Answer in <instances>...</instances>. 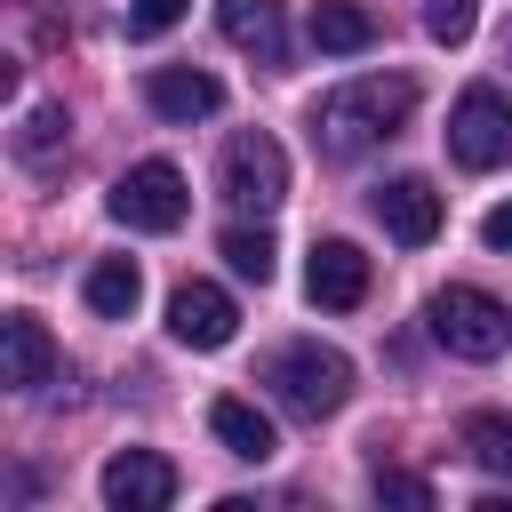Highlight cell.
I'll return each instance as SVG.
<instances>
[{
	"label": "cell",
	"mask_w": 512,
	"mask_h": 512,
	"mask_svg": "<svg viewBox=\"0 0 512 512\" xmlns=\"http://www.w3.org/2000/svg\"><path fill=\"white\" fill-rule=\"evenodd\" d=\"M408 112H416V80L408 72H360V80H344V88H328L312 104V144L328 160H352V152L384 144Z\"/></svg>",
	"instance_id": "1"
},
{
	"label": "cell",
	"mask_w": 512,
	"mask_h": 512,
	"mask_svg": "<svg viewBox=\"0 0 512 512\" xmlns=\"http://www.w3.org/2000/svg\"><path fill=\"white\" fill-rule=\"evenodd\" d=\"M264 384H272V400H280L288 416L320 424V416H336V408L352 400V360H344L336 344H280V352L264 360Z\"/></svg>",
	"instance_id": "2"
},
{
	"label": "cell",
	"mask_w": 512,
	"mask_h": 512,
	"mask_svg": "<svg viewBox=\"0 0 512 512\" xmlns=\"http://www.w3.org/2000/svg\"><path fill=\"white\" fill-rule=\"evenodd\" d=\"M424 320H432L440 352H456V360H496L512 344V304H496L488 288H464V280H448L424 304Z\"/></svg>",
	"instance_id": "3"
},
{
	"label": "cell",
	"mask_w": 512,
	"mask_h": 512,
	"mask_svg": "<svg viewBox=\"0 0 512 512\" xmlns=\"http://www.w3.org/2000/svg\"><path fill=\"white\" fill-rule=\"evenodd\" d=\"M216 184H224V200H232L240 216H272V208L288 200V152H280L264 128H240V136L224 144Z\"/></svg>",
	"instance_id": "4"
},
{
	"label": "cell",
	"mask_w": 512,
	"mask_h": 512,
	"mask_svg": "<svg viewBox=\"0 0 512 512\" xmlns=\"http://www.w3.org/2000/svg\"><path fill=\"white\" fill-rule=\"evenodd\" d=\"M112 216L128 232H176L192 216V192H184V168L176 160H136L120 184H112Z\"/></svg>",
	"instance_id": "5"
},
{
	"label": "cell",
	"mask_w": 512,
	"mask_h": 512,
	"mask_svg": "<svg viewBox=\"0 0 512 512\" xmlns=\"http://www.w3.org/2000/svg\"><path fill=\"white\" fill-rule=\"evenodd\" d=\"M448 152H456V168H504L512 160V96L464 88L456 112H448Z\"/></svg>",
	"instance_id": "6"
},
{
	"label": "cell",
	"mask_w": 512,
	"mask_h": 512,
	"mask_svg": "<svg viewBox=\"0 0 512 512\" xmlns=\"http://www.w3.org/2000/svg\"><path fill=\"white\" fill-rule=\"evenodd\" d=\"M232 328H240V304H232L216 280H184V288L168 296V336H176V344H192V352H224Z\"/></svg>",
	"instance_id": "7"
},
{
	"label": "cell",
	"mask_w": 512,
	"mask_h": 512,
	"mask_svg": "<svg viewBox=\"0 0 512 512\" xmlns=\"http://www.w3.org/2000/svg\"><path fill=\"white\" fill-rule=\"evenodd\" d=\"M96 488H104L112 512H168V504H176V464L152 456V448H120Z\"/></svg>",
	"instance_id": "8"
},
{
	"label": "cell",
	"mask_w": 512,
	"mask_h": 512,
	"mask_svg": "<svg viewBox=\"0 0 512 512\" xmlns=\"http://www.w3.org/2000/svg\"><path fill=\"white\" fill-rule=\"evenodd\" d=\"M144 104H152L160 120L192 128V120L224 112V80H216V72H200V64H160V72L144 80Z\"/></svg>",
	"instance_id": "9"
},
{
	"label": "cell",
	"mask_w": 512,
	"mask_h": 512,
	"mask_svg": "<svg viewBox=\"0 0 512 512\" xmlns=\"http://www.w3.org/2000/svg\"><path fill=\"white\" fill-rule=\"evenodd\" d=\"M368 208H376V224H384L400 248H424V240L440 232V192H432L424 176H392V184H376Z\"/></svg>",
	"instance_id": "10"
},
{
	"label": "cell",
	"mask_w": 512,
	"mask_h": 512,
	"mask_svg": "<svg viewBox=\"0 0 512 512\" xmlns=\"http://www.w3.org/2000/svg\"><path fill=\"white\" fill-rule=\"evenodd\" d=\"M304 288L320 312H352L368 296V256L352 240H312V264H304Z\"/></svg>",
	"instance_id": "11"
},
{
	"label": "cell",
	"mask_w": 512,
	"mask_h": 512,
	"mask_svg": "<svg viewBox=\"0 0 512 512\" xmlns=\"http://www.w3.org/2000/svg\"><path fill=\"white\" fill-rule=\"evenodd\" d=\"M216 24H224V40L248 48L256 64H280V56H288V16H280V0H216Z\"/></svg>",
	"instance_id": "12"
},
{
	"label": "cell",
	"mask_w": 512,
	"mask_h": 512,
	"mask_svg": "<svg viewBox=\"0 0 512 512\" xmlns=\"http://www.w3.org/2000/svg\"><path fill=\"white\" fill-rule=\"evenodd\" d=\"M0 344H8V384H16V392H40V384L56 376V344H48V328H40L32 312H8V320H0Z\"/></svg>",
	"instance_id": "13"
},
{
	"label": "cell",
	"mask_w": 512,
	"mask_h": 512,
	"mask_svg": "<svg viewBox=\"0 0 512 512\" xmlns=\"http://www.w3.org/2000/svg\"><path fill=\"white\" fill-rule=\"evenodd\" d=\"M208 432H216L224 456H240V464H264V456L280 448V432H272V416H264L256 400H216V408H208Z\"/></svg>",
	"instance_id": "14"
},
{
	"label": "cell",
	"mask_w": 512,
	"mask_h": 512,
	"mask_svg": "<svg viewBox=\"0 0 512 512\" xmlns=\"http://www.w3.org/2000/svg\"><path fill=\"white\" fill-rule=\"evenodd\" d=\"M312 48L320 56H360V48H376V16L360 0H320L312 8Z\"/></svg>",
	"instance_id": "15"
},
{
	"label": "cell",
	"mask_w": 512,
	"mask_h": 512,
	"mask_svg": "<svg viewBox=\"0 0 512 512\" xmlns=\"http://www.w3.org/2000/svg\"><path fill=\"white\" fill-rule=\"evenodd\" d=\"M80 296H88V312H96V320H128V312H136V296H144V272H136L128 256H96Z\"/></svg>",
	"instance_id": "16"
},
{
	"label": "cell",
	"mask_w": 512,
	"mask_h": 512,
	"mask_svg": "<svg viewBox=\"0 0 512 512\" xmlns=\"http://www.w3.org/2000/svg\"><path fill=\"white\" fill-rule=\"evenodd\" d=\"M456 440H464V456H472L480 472H496V480H512V416H496V408H472Z\"/></svg>",
	"instance_id": "17"
},
{
	"label": "cell",
	"mask_w": 512,
	"mask_h": 512,
	"mask_svg": "<svg viewBox=\"0 0 512 512\" xmlns=\"http://www.w3.org/2000/svg\"><path fill=\"white\" fill-rule=\"evenodd\" d=\"M216 256H224L240 280H256V288H264V280H272V232H264V216H256V224H232V232L216 240Z\"/></svg>",
	"instance_id": "18"
},
{
	"label": "cell",
	"mask_w": 512,
	"mask_h": 512,
	"mask_svg": "<svg viewBox=\"0 0 512 512\" xmlns=\"http://www.w3.org/2000/svg\"><path fill=\"white\" fill-rule=\"evenodd\" d=\"M64 104H32L24 112V128H16V160H32V168H48L56 160V144H64Z\"/></svg>",
	"instance_id": "19"
},
{
	"label": "cell",
	"mask_w": 512,
	"mask_h": 512,
	"mask_svg": "<svg viewBox=\"0 0 512 512\" xmlns=\"http://www.w3.org/2000/svg\"><path fill=\"white\" fill-rule=\"evenodd\" d=\"M424 32L440 48H464L472 40V0H424Z\"/></svg>",
	"instance_id": "20"
},
{
	"label": "cell",
	"mask_w": 512,
	"mask_h": 512,
	"mask_svg": "<svg viewBox=\"0 0 512 512\" xmlns=\"http://www.w3.org/2000/svg\"><path fill=\"white\" fill-rule=\"evenodd\" d=\"M184 8H192V0H128V40H152V32L184 24Z\"/></svg>",
	"instance_id": "21"
},
{
	"label": "cell",
	"mask_w": 512,
	"mask_h": 512,
	"mask_svg": "<svg viewBox=\"0 0 512 512\" xmlns=\"http://www.w3.org/2000/svg\"><path fill=\"white\" fill-rule=\"evenodd\" d=\"M376 504H408V512H424V504H432V480H416V472H376Z\"/></svg>",
	"instance_id": "22"
},
{
	"label": "cell",
	"mask_w": 512,
	"mask_h": 512,
	"mask_svg": "<svg viewBox=\"0 0 512 512\" xmlns=\"http://www.w3.org/2000/svg\"><path fill=\"white\" fill-rule=\"evenodd\" d=\"M480 240H488V248H512V200H504V208H488V216H480Z\"/></svg>",
	"instance_id": "23"
},
{
	"label": "cell",
	"mask_w": 512,
	"mask_h": 512,
	"mask_svg": "<svg viewBox=\"0 0 512 512\" xmlns=\"http://www.w3.org/2000/svg\"><path fill=\"white\" fill-rule=\"evenodd\" d=\"M496 48H504V64H512V24H504V40H496Z\"/></svg>",
	"instance_id": "24"
}]
</instances>
